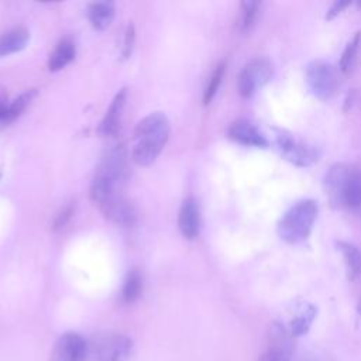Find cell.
I'll list each match as a JSON object with an SVG mask.
<instances>
[{
	"label": "cell",
	"mask_w": 361,
	"mask_h": 361,
	"mask_svg": "<svg viewBox=\"0 0 361 361\" xmlns=\"http://www.w3.org/2000/svg\"><path fill=\"white\" fill-rule=\"evenodd\" d=\"M99 209L110 221L118 226H133L137 219L133 204L123 195L106 202Z\"/></svg>",
	"instance_id": "7c38bea8"
},
{
	"label": "cell",
	"mask_w": 361,
	"mask_h": 361,
	"mask_svg": "<svg viewBox=\"0 0 361 361\" xmlns=\"http://www.w3.org/2000/svg\"><path fill=\"white\" fill-rule=\"evenodd\" d=\"M224 71H226V63L220 62L214 68V71L212 72V76H210V79H209V82L206 85L204 93H203V103L204 104H209L213 100V97H214V94H216V92H217V89H219V86L221 83Z\"/></svg>",
	"instance_id": "603a6c76"
},
{
	"label": "cell",
	"mask_w": 361,
	"mask_h": 361,
	"mask_svg": "<svg viewBox=\"0 0 361 361\" xmlns=\"http://www.w3.org/2000/svg\"><path fill=\"white\" fill-rule=\"evenodd\" d=\"M72 213H73V206H72V204H69V206H66L65 209H62V212H61V213L56 216V219H55L54 228H55V230L62 228V227L68 223V220L71 219Z\"/></svg>",
	"instance_id": "484cf974"
},
{
	"label": "cell",
	"mask_w": 361,
	"mask_h": 361,
	"mask_svg": "<svg viewBox=\"0 0 361 361\" xmlns=\"http://www.w3.org/2000/svg\"><path fill=\"white\" fill-rule=\"evenodd\" d=\"M134 42H135V30L133 24H128L126 32H124V44H123V58H130L133 48H134Z\"/></svg>",
	"instance_id": "d4e9b609"
},
{
	"label": "cell",
	"mask_w": 361,
	"mask_h": 361,
	"mask_svg": "<svg viewBox=\"0 0 361 361\" xmlns=\"http://www.w3.org/2000/svg\"><path fill=\"white\" fill-rule=\"evenodd\" d=\"M306 83L316 97L329 99L337 90L338 75L331 63L316 59L306 66Z\"/></svg>",
	"instance_id": "52a82bcc"
},
{
	"label": "cell",
	"mask_w": 361,
	"mask_h": 361,
	"mask_svg": "<svg viewBox=\"0 0 361 361\" xmlns=\"http://www.w3.org/2000/svg\"><path fill=\"white\" fill-rule=\"evenodd\" d=\"M8 123V106L6 104V94L0 90V124Z\"/></svg>",
	"instance_id": "83f0119b"
},
{
	"label": "cell",
	"mask_w": 361,
	"mask_h": 361,
	"mask_svg": "<svg viewBox=\"0 0 361 361\" xmlns=\"http://www.w3.org/2000/svg\"><path fill=\"white\" fill-rule=\"evenodd\" d=\"M357 316H358V319L361 320V300H360L358 305H357Z\"/></svg>",
	"instance_id": "f1b7e54d"
},
{
	"label": "cell",
	"mask_w": 361,
	"mask_h": 361,
	"mask_svg": "<svg viewBox=\"0 0 361 361\" xmlns=\"http://www.w3.org/2000/svg\"><path fill=\"white\" fill-rule=\"evenodd\" d=\"M347 6H350L348 1H334L331 4V7L327 10V14H326V18L327 20H333L336 16H338Z\"/></svg>",
	"instance_id": "4316f807"
},
{
	"label": "cell",
	"mask_w": 361,
	"mask_h": 361,
	"mask_svg": "<svg viewBox=\"0 0 361 361\" xmlns=\"http://www.w3.org/2000/svg\"><path fill=\"white\" fill-rule=\"evenodd\" d=\"M126 89H121L117 92V94L113 97L100 126H99V134L102 137H110L114 135L118 131L120 120L123 114V109L126 104Z\"/></svg>",
	"instance_id": "5bb4252c"
},
{
	"label": "cell",
	"mask_w": 361,
	"mask_h": 361,
	"mask_svg": "<svg viewBox=\"0 0 361 361\" xmlns=\"http://www.w3.org/2000/svg\"><path fill=\"white\" fill-rule=\"evenodd\" d=\"M127 158L123 145H114L102 155L90 185V197L99 207L110 199L121 196V188L128 173Z\"/></svg>",
	"instance_id": "6da1fadb"
},
{
	"label": "cell",
	"mask_w": 361,
	"mask_h": 361,
	"mask_svg": "<svg viewBox=\"0 0 361 361\" xmlns=\"http://www.w3.org/2000/svg\"><path fill=\"white\" fill-rule=\"evenodd\" d=\"M361 45V32H355V35L351 38V41L345 45L341 58H340V71L343 72H348L353 68V63L355 61V55L360 49Z\"/></svg>",
	"instance_id": "44dd1931"
},
{
	"label": "cell",
	"mask_w": 361,
	"mask_h": 361,
	"mask_svg": "<svg viewBox=\"0 0 361 361\" xmlns=\"http://www.w3.org/2000/svg\"><path fill=\"white\" fill-rule=\"evenodd\" d=\"M316 316V309L312 306V305H306L303 309H300V312L290 320L289 323V327H286L288 333L292 336V337H298V336H302L305 334L313 319Z\"/></svg>",
	"instance_id": "ffe728a7"
},
{
	"label": "cell",
	"mask_w": 361,
	"mask_h": 361,
	"mask_svg": "<svg viewBox=\"0 0 361 361\" xmlns=\"http://www.w3.org/2000/svg\"><path fill=\"white\" fill-rule=\"evenodd\" d=\"M337 248L343 254L348 279H357L361 275V251L358 247L347 241H337Z\"/></svg>",
	"instance_id": "ac0fdd59"
},
{
	"label": "cell",
	"mask_w": 361,
	"mask_h": 361,
	"mask_svg": "<svg viewBox=\"0 0 361 361\" xmlns=\"http://www.w3.org/2000/svg\"><path fill=\"white\" fill-rule=\"evenodd\" d=\"M227 134L231 140L243 145L258 147V148H264L268 145V141L264 137V134L252 123L244 118L234 120L230 124Z\"/></svg>",
	"instance_id": "8fae6325"
},
{
	"label": "cell",
	"mask_w": 361,
	"mask_h": 361,
	"mask_svg": "<svg viewBox=\"0 0 361 361\" xmlns=\"http://www.w3.org/2000/svg\"><path fill=\"white\" fill-rule=\"evenodd\" d=\"M133 351V340L118 333H104L93 337L87 355L90 361H127Z\"/></svg>",
	"instance_id": "5b68a950"
},
{
	"label": "cell",
	"mask_w": 361,
	"mask_h": 361,
	"mask_svg": "<svg viewBox=\"0 0 361 361\" xmlns=\"http://www.w3.org/2000/svg\"><path fill=\"white\" fill-rule=\"evenodd\" d=\"M116 7L113 1H94L87 6V18L97 31L109 28L114 18Z\"/></svg>",
	"instance_id": "9a60e30c"
},
{
	"label": "cell",
	"mask_w": 361,
	"mask_h": 361,
	"mask_svg": "<svg viewBox=\"0 0 361 361\" xmlns=\"http://www.w3.org/2000/svg\"><path fill=\"white\" fill-rule=\"evenodd\" d=\"M35 94H37V89H27L11 104H8V123L17 118L27 109V106L31 103Z\"/></svg>",
	"instance_id": "cb8c5ba5"
},
{
	"label": "cell",
	"mask_w": 361,
	"mask_h": 361,
	"mask_svg": "<svg viewBox=\"0 0 361 361\" xmlns=\"http://www.w3.org/2000/svg\"><path fill=\"white\" fill-rule=\"evenodd\" d=\"M259 3L258 1H243L241 3V10H240V17H238V28L241 31L248 30L259 11Z\"/></svg>",
	"instance_id": "7402d4cb"
},
{
	"label": "cell",
	"mask_w": 361,
	"mask_h": 361,
	"mask_svg": "<svg viewBox=\"0 0 361 361\" xmlns=\"http://www.w3.org/2000/svg\"><path fill=\"white\" fill-rule=\"evenodd\" d=\"M87 348V341L79 333L68 331L54 344L49 361H86Z\"/></svg>",
	"instance_id": "9c48e42d"
},
{
	"label": "cell",
	"mask_w": 361,
	"mask_h": 361,
	"mask_svg": "<svg viewBox=\"0 0 361 361\" xmlns=\"http://www.w3.org/2000/svg\"><path fill=\"white\" fill-rule=\"evenodd\" d=\"M141 293H142V276L137 268H133L131 271H128L123 285V292H121L123 302L127 305H131L141 296Z\"/></svg>",
	"instance_id": "d6986e66"
},
{
	"label": "cell",
	"mask_w": 361,
	"mask_h": 361,
	"mask_svg": "<svg viewBox=\"0 0 361 361\" xmlns=\"http://www.w3.org/2000/svg\"><path fill=\"white\" fill-rule=\"evenodd\" d=\"M292 338L293 337L288 333L286 327L275 323L271 327L267 348L259 355L258 361H292V354H293Z\"/></svg>",
	"instance_id": "30bf717a"
},
{
	"label": "cell",
	"mask_w": 361,
	"mask_h": 361,
	"mask_svg": "<svg viewBox=\"0 0 361 361\" xmlns=\"http://www.w3.org/2000/svg\"><path fill=\"white\" fill-rule=\"evenodd\" d=\"M326 193L334 204L361 207V171L350 165H333L324 178Z\"/></svg>",
	"instance_id": "3957f363"
},
{
	"label": "cell",
	"mask_w": 361,
	"mask_h": 361,
	"mask_svg": "<svg viewBox=\"0 0 361 361\" xmlns=\"http://www.w3.org/2000/svg\"><path fill=\"white\" fill-rule=\"evenodd\" d=\"M319 206L312 199H303L290 206L276 226L278 235L288 244L306 240L317 219Z\"/></svg>",
	"instance_id": "277c9868"
},
{
	"label": "cell",
	"mask_w": 361,
	"mask_h": 361,
	"mask_svg": "<svg viewBox=\"0 0 361 361\" xmlns=\"http://www.w3.org/2000/svg\"><path fill=\"white\" fill-rule=\"evenodd\" d=\"M178 227L185 238L193 240L197 237L200 228V213L193 197H188L182 202L178 216Z\"/></svg>",
	"instance_id": "4fadbf2b"
},
{
	"label": "cell",
	"mask_w": 361,
	"mask_h": 361,
	"mask_svg": "<svg viewBox=\"0 0 361 361\" xmlns=\"http://www.w3.org/2000/svg\"><path fill=\"white\" fill-rule=\"evenodd\" d=\"M275 148L279 151L282 158L296 166H310L319 159L320 155L317 147L296 138L286 130H276Z\"/></svg>",
	"instance_id": "8992f818"
},
{
	"label": "cell",
	"mask_w": 361,
	"mask_h": 361,
	"mask_svg": "<svg viewBox=\"0 0 361 361\" xmlns=\"http://www.w3.org/2000/svg\"><path fill=\"white\" fill-rule=\"evenodd\" d=\"M30 32L24 27H14L0 35V56L16 54L25 48Z\"/></svg>",
	"instance_id": "2e32d148"
},
{
	"label": "cell",
	"mask_w": 361,
	"mask_h": 361,
	"mask_svg": "<svg viewBox=\"0 0 361 361\" xmlns=\"http://www.w3.org/2000/svg\"><path fill=\"white\" fill-rule=\"evenodd\" d=\"M169 131V120L162 111H152L141 118L134 130L133 161L141 166L151 165L166 144Z\"/></svg>",
	"instance_id": "7a4b0ae2"
},
{
	"label": "cell",
	"mask_w": 361,
	"mask_h": 361,
	"mask_svg": "<svg viewBox=\"0 0 361 361\" xmlns=\"http://www.w3.org/2000/svg\"><path fill=\"white\" fill-rule=\"evenodd\" d=\"M75 55L76 47L71 39L59 41L48 58V69L51 72H58L63 69L73 61Z\"/></svg>",
	"instance_id": "e0dca14e"
},
{
	"label": "cell",
	"mask_w": 361,
	"mask_h": 361,
	"mask_svg": "<svg viewBox=\"0 0 361 361\" xmlns=\"http://www.w3.org/2000/svg\"><path fill=\"white\" fill-rule=\"evenodd\" d=\"M274 68L267 58H254L240 71L237 89L243 97H251L265 83L269 82Z\"/></svg>",
	"instance_id": "ba28073f"
}]
</instances>
